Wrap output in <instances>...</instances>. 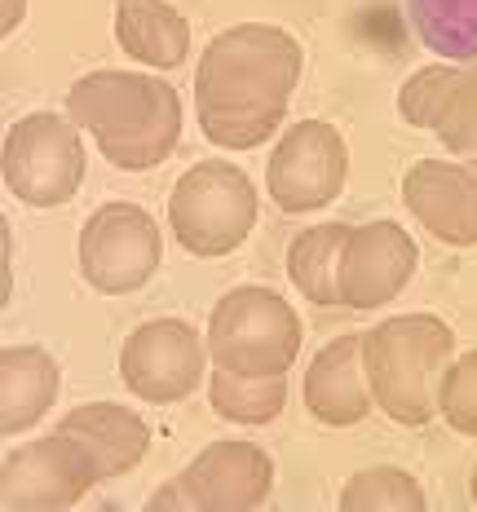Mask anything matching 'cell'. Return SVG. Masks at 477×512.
I'll list each match as a JSON object with an SVG mask.
<instances>
[{
  "instance_id": "6da1fadb",
  "label": "cell",
  "mask_w": 477,
  "mask_h": 512,
  "mask_svg": "<svg viewBox=\"0 0 477 512\" xmlns=\"http://www.w3.org/2000/svg\"><path fill=\"white\" fill-rule=\"evenodd\" d=\"M305 53L283 27L235 23L208 40L195 71L199 128L221 151H252L288 115Z\"/></svg>"
},
{
  "instance_id": "7a4b0ae2",
  "label": "cell",
  "mask_w": 477,
  "mask_h": 512,
  "mask_svg": "<svg viewBox=\"0 0 477 512\" xmlns=\"http://www.w3.org/2000/svg\"><path fill=\"white\" fill-rule=\"evenodd\" d=\"M71 124L93 137L106 164L124 173L159 168L182 142V98L142 71H89L67 93Z\"/></svg>"
},
{
  "instance_id": "3957f363",
  "label": "cell",
  "mask_w": 477,
  "mask_h": 512,
  "mask_svg": "<svg viewBox=\"0 0 477 512\" xmlns=\"http://www.w3.org/2000/svg\"><path fill=\"white\" fill-rule=\"evenodd\" d=\"M451 349V327L433 314L380 318L371 332H363V367L376 407L394 424L424 429L438 415V384Z\"/></svg>"
},
{
  "instance_id": "277c9868",
  "label": "cell",
  "mask_w": 477,
  "mask_h": 512,
  "mask_svg": "<svg viewBox=\"0 0 477 512\" xmlns=\"http://www.w3.org/2000/svg\"><path fill=\"white\" fill-rule=\"evenodd\" d=\"M208 354L235 376H288L301 354V318L279 292L230 287L208 314Z\"/></svg>"
},
{
  "instance_id": "5b68a950",
  "label": "cell",
  "mask_w": 477,
  "mask_h": 512,
  "mask_svg": "<svg viewBox=\"0 0 477 512\" xmlns=\"http://www.w3.org/2000/svg\"><path fill=\"white\" fill-rule=\"evenodd\" d=\"M168 226L190 256H230L257 226V186L226 159H199L168 195Z\"/></svg>"
},
{
  "instance_id": "8992f818",
  "label": "cell",
  "mask_w": 477,
  "mask_h": 512,
  "mask_svg": "<svg viewBox=\"0 0 477 512\" xmlns=\"http://www.w3.org/2000/svg\"><path fill=\"white\" fill-rule=\"evenodd\" d=\"M274 490V460L257 442H208L173 482L146 499L151 512H252Z\"/></svg>"
},
{
  "instance_id": "52a82bcc",
  "label": "cell",
  "mask_w": 477,
  "mask_h": 512,
  "mask_svg": "<svg viewBox=\"0 0 477 512\" xmlns=\"http://www.w3.org/2000/svg\"><path fill=\"white\" fill-rule=\"evenodd\" d=\"M0 173L14 199L27 208H58L76 199L84 181V142L71 124V115L31 111L18 124H9Z\"/></svg>"
},
{
  "instance_id": "ba28073f",
  "label": "cell",
  "mask_w": 477,
  "mask_h": 512,
  "mask_svg": "<svg viewBox=\"0 0 477 512\" xmlns=\"http://www.w3.org/2000/svg\"><path fill=\"white\" fill-rule=\"evenodd\" d=\"M159 256V226L142 204L115 199L80 226V274L102 296H129L146 287L159 270Z\"/></svg>"
},
{
  "instance_id": "9c48e42d",
  "label": "cell",
  "mask_w": 477,
  "mask_h": 512,
  "mask_svg": "<svg viewBox=\"0 0 477 512\" xmlns=\"http://www.w3.org/2000/svg\"><path fill=\"white\" fill-rule=\"evenodd\" d=\"M102 482L93 455L71 433L53 429L49 437L23 442L0 460V504L9 512H58L76 508Z\"/></svg>"
},
{
  "instance_id": "30bf717a",
  "label": "cell",
  "mask_w": 477,
  "mask_h": 512,
  "mask_svg": "<svg viewBox=\"0 0 477 512\" xmlns=\"http://www.w3.org/2000/svg\"><path fill=\"white\" fill-rule=\"evenodd\" d=\"M349 177V151L327 120H301L274 142L265 186L279 212H318L345 190Z\"/></svg>"
},
{
  "instance_id": "8fae6325",
  "label": "cell",
  "mask_w": 477,
  "mask_h": 512,
  "mask_svg": "<svg viewBox=\"0 0 477 512\" xmlns=\"http://www.w3.org/2000/svg\"><path fill=\"white\" fill-rule=\"evenodd\" d=\"M208 340L182 318H151V323L133 327L120 349V380L129 384L142 402L168 407L182 402L199 389L208 367Z\"/></svg>"
},
{
  "instance_id": "7c38bea8",
  "label": "cell",
  "mask_w": 477,
  "mask_h": 512,
  "mask_svg": "<svg viewBox=\"0 0 477 512\" xmlns=\"http://www.w3.org/2000/svg\"><path fill=\"white\" fill-rule=\"evenodd\" d=\"M416 239L398 226V221H367L354 226L341 248L336 265V283H341V305L358 309H380L389 305L416 274Z\"/></svg>"
},
{
  "instance_id": "4fadbf2b",
  "label": "cell",
  "mask_w": 477,
  "mask_h": 512,
  "mask_svg": "<svg viewBox=\"0 0 477 512\" xmlns=\"http://www.w3.org/2000/svg\"><path fill=\"white\" fill-rule=\"evenodd\" d=\"M402 204L447 248H477V159H416L402 177Z\"/></svg>"
},
{
  "instance_id": "5bb4252c",
  "label": "cell",
  "mask_w": 477,
  "mask_h": 512,
  "mask_svg": "<svg viewBox=\"0 0 477 512\" xmlns=\"http://www.w3.org/2000/svg\"><path fill=\"white\" fill-rule=\"evenodd\" d=\"M305 411L327 429L363 424L376 398H371L367 367H363V332H345L327 340L305 367Z\"/></svg>"
},
{
  "instance_id": "9a60e30c",
  "label": "cell",
  "mask_w": 477,
  "mask_h": 512,
  "mask_svg": "<svg viewBox=\"0 0 477 512\" xmlns=\"http://www.w3.org/2000/svg\"><path fill=\"white\" fill-rule=\"evenodd\" d=\"M58 433H71L93 455L102 482L133 473L151 451V424L120 402H84L58 420Z\"/></svg>"
},
{
  "instance_id": "2e32d148",
  "label": "cell",
  "mask_w": 477,
  "mask_h": 512,
  "mask_svg": "<svg viewBox=\"0 0 477 512\" xmlns=\"http://www.w3.org/2000/svg\"><path fill=\"white\" fill-rule=\"evenodd\" d=\"M58 362L36 345L0 349V433L14 437L40 424L58 402Z\"/></svg>"
},
{
  "instance_id": "e0dca14e",
  "label": "cell",
  "mask_w": 477,
  "mask_h": 512,
  "mask_svg": "<svg viewBox=\"0 0 477 512\" xmlns=\"http://www.w3.org/2000/svg\"><path fill=\"white\" fill-rule=\"evenodd\" d=\"M115 45L142 67L173 71L190 58V23L168 0H115Z\"/></svg>"
},
{
  "instance_id": "ac0fdd59",
  "label": "cell",
  "mask_w": 477,
  "mask_h": 512,
  "mask_svg": "<svg viewBox=\"0 0 477 512\" xmlns=\"http://www.w3.org/2000/svg\"><path fill=\"white\" fill-rule=\"evenodd\" d=\"M354 226L341 221H323L292 239L288 248V279L310 305H341V283H336V265H341V248Z\"/></svg>"
},
{
  "instance_id": "d6986e66",
  "label": "cell",
  "mask_w": 477,
  "mask_h": 512,
  "mask_svg": "<svg viewBox=\"0 0 477 512\" xmlns=\"http://www.w3.org/2000/svg\"><path fill=\"white\" fill-rule=\"evenodd\" d=\"M208 402L235 424H270L288 407V376H235L217 367L208 376Z\"/></svg>"
},
{
  "instance_id": "ffe728a7",
  "label": "cell",
  "mask_w": 477,
  "mask_h": 512,
  "mask_svg": "<svg viewBox=\"0 0 477 512\" xmlns=\"http://www.w3.org/2000/svg\"><path fill=\"white\" fill-rule=\"evenodd\" d=\"M407 18L424 49L447 62L477 58V0H407Z\"/></svg>"
},
{
  "instance_id": "44dd1931",
  "label": "cell",
  "mask_w": 477,
  "mask_h": 512,
  "mask_svg": "<svg viewBox=\"0 0 477 512\" xmlns=\"http://www.w3.org/2000/svg\"><path fill=\"white\" fill-rule=\"evenodd\" d=\"M336 508L341 512H424L429 499H424V486L411 473H402L394 464H376L349 477L341 486Z\"/></svg>"
},
{
  "instance_id": "7402d4cb",
  "label": "cell",
  "mask_w": 477,
  "mask_h": 512,
  "mask_svg": "<svg viewBox=\"0 0 477 512\" xmlns=\"http://www.w3.org/2000/svg\"><path fill=\"white\" fill-rule=\"evenodd\" d=\"M433 133H438V142L447 146L451 155L477 159V67H460Z\"/></svg>"
},
{
  "instance_id": "603a6c76",
  "label": "cell",
  "mask_w": 477,
  "mask_h": 512,
  "mask_svg": "<svg viewBox=\"0 0 477 512\" xmlns=\"http://www.w3.org/2000/svg\"><path fill=\"white\" fill-rule=\"evenodd\" d=\"M438 415L455 433L477 437V349L447 362L438 384Z\"/></svg>"
},
{
  "instance_id": "cb8c5ba5",
  "label": "cell",
  "mask_w": 477,
  "mask_h": 512,
  "mask_svg": "<svg viewBox=\"0 0 477 512\" xmlns=\"http://www.w3.org/2000/svg\"><path fill=\"white\" fill-rule=\"evenodd\" d=\"M455 76H460V67H424L416 71L407 84L398 89V115L407 120L411 128H438L442 120V106H447V93Z\"/></svg>"
},
{
  "instance_id": "d4e9b609",
  "label": "cell",
  "mask_w": 477,
  "mask_h": 512,
  "mask_svg": "<svg viewBox=\"0 0 477 512\" xmlns=\"http://www.w3.org/2000/svg\"><path fill=\"white\" fill-rule=\"evenodd\" d=\"M23 14H27V0H5V23H0V31H14L18 23H23Z\"/></svg>"
},
{
  "instance_id": "484cf974",
  "label": "cell",
  "mask_w": 477,
  "mask_h": 512,
  "mask_svg": "<svg viewBox=\"0 0 477 512\" xmlns=\"http://www.w3.org/2000/svg\"><path fill=\"white\" fill-rule=\"evenodd\" d=\"M469 495H473V508H477V468H473V482H469Z\"/></svg>"
}]
</instances>
